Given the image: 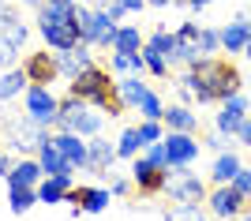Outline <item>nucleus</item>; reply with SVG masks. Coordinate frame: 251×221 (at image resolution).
Instances as JSON below:
<instances>
[{
    "label": "nucleus",
    "instance_id": "obj_1",
    "mask_svg": "<svg viewBox=\"0 0 251 221\" xmlns=\"http://www.w3.org/2000/svg\"><path fill=\"white\" fill-rule=\"evenodd\" d=\"M191 94L195 105H221L225 98L240 94L244 90V75L232 60H221V56H202L180 75V83Z\"/></svg>",
    "mask_w": 251,
    "mask_h": 221
},
{
    "label": "nucleus",
    "instance_id": "obj_2",
    "mask_svg": "<svg viewBox=\"0 0 251 221\" xmlns=\"http://www.w3.org/2000/svg\"><path fill=\"white\" fill-rule=\"evenodd\" d=\"M68 90L79 94L86 105L101 109L109 120H116L120 113H127L124 101H120V94H116V75L109 72V68H101V64H90L86 72H79L72 83H68Z\"/></svg>",
    "mask_w": 251,
    "mask_h": 221
},
{
    "label": "nucleus",
    "instance_id": "obj_3",
    "mask_svg": "<svg viewBox=\"0 0 251 221\" xmlns=\"http://www.w3.org/2000/svg\"><path fill=\"white\" fill-rule=\"evenodd\" d=\"M49 135H52V127L38 124L30 116H11L8 124H4V143H8V150H19L23 158H34L38 147H42Z\"/></svg>",
    "mask_w": 251,
    "mask_h": 221
},
{
    "label": "nucleus",
    "instance_id": "obj_4",
    "mask_svg": "<svg viewBox=\"0 0 251 221\" xmlns=\"http://www.w3.org/2000/svg\"><path fill=\"white\" fill-rule=\"evenodd\" d=\"M38 34H42L45 49H52V53H68V49H75L83 42V30H79L75 15L72 19H42L38 15Z\"/></svg>",
    "mask_w": 251,
    "mask_h": 221
},
{
    "label": "nucleus",
    "instance_id": "obj_5",
    "mask_svg": "<svg viewBox=\"0 0 251 221\" xmlns=\"http://www.w3.org/2000/svg\"><path fill=\"white\" fill-rule=\"evenodd\" d=\"M165 154H169V169H188L199 161L202 154V139L191 131H165Z\"/></svg>",
    "mask_w": 251,
    "mask_h": 221
},
{
    "label": "nucleus",
    "instance_id": "obj_6",
    "mask_svg": "<svg viewBox=\"0 0 251 221\" xmlns=\"http://www.w3.org/2000/svg\"><path fill=\"white\" fill-rule=\"evenodd\" d=\"M23 109H26L30 120L52 127V124H56V113H60V98L52 94L49 86H26V94H23Z\"/></svg>",
    "mask_w": 251,
    "mask_h": 221
},
{
    "label": "nucleus",
    "instance_id": "obj_7",
    "mask_svg": "<svg viewBox=\"0 0 251 221\" xmlns=\"http://www.w3.org/2000/svg\"><path fill=\"white\" fill-rule=\"evenodd\" d=\"M206 210L221 221H236L248 210V199L236 191V184H214V191L206 195Z\"/></svg>",
    "mask_w": 251,
    "mask_h": 221
},
{
    "label": "nucleus",
    "instance_id": "obj_8",
    "mask_svg": "<svg viewBox=\"0 0 251 221\" xmlns=\"http://www.w3.org/2000/svg\"><path fill=\"white\" fill-rule=\"evenodd\" d=\"M165 195L173 202H202L210 195V188H206V180L199 176V172H169V188H165Z\"/></svg>",
    "mask_w": 251,
    "mask_h": 221
},
{
    "label": "nucleus",
    "instance_id": "obj_9",
    "mask_svg": "<svg viewBox=\"0 0 251 221\" xmlns=\"http://www.w3.org/2000/svg\"><path fill=\"white\" fill-rule=\"evenodd\" d=\"M131 184L139 188V195H165V188H169V169L150 165V161L139 154V158H131Z\"/></svg>",
    "mask_w": 251,
    "mask_h": 221
},
{
    "label": "nucleus",
    "instance_id": "obj_10",
    "mask_svg": "<svg viewBox=\"0 0 251 221\" xmlns=\"http://www.w3.org/2000/svg\"><path fill=\"white\" fill-rule=\"evenodd\" d=\"M248 109H251V98L244 94V90H240V94H232V98H225V101H221V113L214 116V127H218L221 135L236 139V131H240Z\"/></svg>",
    "mask_w": 251,
    "mask_h": 221
},
{
    "label": "nucleus",
    "instance_id": "obj_11",
    "mask_svg": "<svg viewBox=\"0 0 251 221\" xmlns=\"http://www.w3.org/2000/svg\"><path fill=\"white\" fill-rule=\"evenodd\" d=\"M116 30H120V23L109 15V8H94V15H90V23L83 26V42L86 45H101V49H113V38Z\"/></svg>",
    "mask_w": 251,
    "mask_h": 221
},
{
    "label": "nucleus",
    "instance_id": "obj_12",
    "mask_svg": "<svg viewBox=\"0 0 251 221\" xmlns=\"http://www.w3.org/2000/svg\"><path fill=\"white\" fill-rule=\"evenodd\" d=\"M109 199H113V191L109 188H90V184H79V188H68V199L64 202H72L75 214H101L105 206H109Z\"/></svg>",
    "mask_w": 251,
    "mask_h": 221
},
{
    "label": "nucleus",
    "instance_id": "obj_13",
    "mask_svg": "<svg viewBox=\"0 0 251 221\" xmlns=\"http://www.w3.org/2000/svg\"><path fill=\"white\" fill-rule=\"evenodd\" d=\"M23 72H26V79H30V86H49L60 79V72H56V53H26L19 64Z\"/></svg>",
    "mask_w": 251,
    "mask_h": 221
},
{
    "label": "nucleus",
    "instance_id": "obj_14",
    "mask_svg": "<svg viewBox=\"0 0 251 221\" xmlns=\"http://www.w3.org/2000/svg\"><path fill=\"white\" fill-rule=\"evenodd\" d=\"M52 139H56L60 154L72 161L75 172H79V169H86V161H90V139H83L79 131H52Z\"/></svg>",
    "mask_w": 251,
    "mask_h": 221
},
{
    "label": "nucleus",
    "instance_id": "obj_15",
    "mask_svg": "<svg viewBox=\"0 0 251 221\" xmlns=\"http://www.w3.org/2000/svg\"><path fill=\"white\" fill-rule=\"evenodd\" d=\"M94 45H86V42H79L75 49H68V53H56V72H60V79H68L72 83L79 72H86L90 64H94V53H90Z\"/></svg>",
    "mask_w": 251,
    "mask_h": 221
},
{
    "label": "nucleus",
    "instance_id": "obj_16",
    "mask_svg": "<svg viewBox=\"0 0 251 221\" xmlns=\"http://www.w3.org/2000/svg\"><path fill=\"white\" fill-rule=\"evenodd\" d=\"M120 161V154H116V143H109V139L94 135L90 139V161H86V172H98V176H113V165Z\"/></svg>",
    "mask_w": 251,
    "mask_h": 221
},
{
    "label": "nucleus",
    "instance_id": "obj_17",
    "mask_svg": "<svg viewBox=\"0 0 251 221\" xmlns=\"http://www.w3.org/2000/svg\"><path fill=\"white\" fill-rule=\"evenodd\" d=\"M251 42V23H248V15H236L232 23H225L221 26V53H244V45Z\"/></svg>",
    "mask_w": 251,
    "mask_h": 221
},
{
    "label": "nucleus",
    "instance_id": "obj_18",
    "mask_svg": "<svg viewBox=\"0 0 251 221\" xmlns=\"http://www.w3.org/2000/svg\"><path fill=\"white\" fill-rule=\"evenodd\" d=\"M34 158H38V165L45 169V176H64V172H75L72 161L60 154V147H56V139H52V135L38 147V154H34Z\"/></svg>",
    "mask_w": 251,
    "mask_h": 221
},
{
    "label": "nucleus",
    "instance_id": "obj_19",
    "mask_svg": "<svg viewBox=\"0 0 251 221\" xmlns=\"http://www.w3.org/2000/svg\"><path fill=\"white\" fill-rule=\"evenodd\" d=\"M45 176V169L38 165V158H19L8 172V188H38Z\"/></svg>",
    "mask_w": 251,
    "mask_h": 221
},
{
    "label": "nucleus",
    "instance_id": "obj_20",
    "mask_svg": "<svg viewBox=\"0 0 251 221\" xmlns=\"http://www.w3.org/2000/svg\"><path fill=\"white\" fill-rule=\"evenodd\" d=\"M161 124H165V131H191V135H199V113H191V105H165Z\"/></svg>",
    "mask_w": 251,
    "mask_h": 221
},
{
    "label": "nucleus",
    "instance_id": "obj_21",
    "mask_svg": "<svg viewBox=\"0 0 251 221\" xmlns=\"http://www.w3.org/2000/svg\"><path fill=\"white\" fill-rule=\"evenodd\" d=\"M72 184H75V172H64V176H42V184H38V202H45V206L64 202Z\"/></svg>",
    "mask_w": 251,
    "mask_h": 221
},
{
    "label": "nucleus",
    "instance_id": "obj_22",
    "mask_svg": "<svg viewBox=\"0 0 251 221\" xmlns=\"http://www.w3.org/2000/svg\"><path fill=\"white\" fill-rule=\"evenodd\" d=\"M86 109H90V105H86L83 98L68 90V94L60 98V113H56V124H52V131H75V120H79Z\"/></svg>",
    "mask_w": 251,
    "mask_h": 221
},
{
    "label": "nucleus",
    "instance_id": "obj_23",
    "mask_svg": "<svg viewBox=\"0 0 251 221\" xmlns=\"http://www.w3.org/2000/svg\"><path fill=\"white\" fill-rule=\"evenodd\" d=\"M244 169V161H240V154L236 150H221L218 158H214V169H210V184H232L236 180V172Z\"/></svg>",
    "mask_w": 251,
    "mask_h": 221
},
{
    "label": "nucleus",
    "instance_id": "obj_24",
    "mask_svg": "<svg viewBox=\"0 0 251 221\" xmlns=\"http://www.w3.org/2000/svg\"><path fill=\"white\" fill-rule=\"evenodd\" d=\"M116 94H120L124 109H139V101L150 94V86L143 83V75H120L116 79Z\"/></svg>",
    "mask_w": 251,
    "mask_h": 221
},
{
    "label": "nucleus",
    "instance_id": "obj_25",
    "mask_svg": "<svg viewBox=\"0 0 251 221\" xmlns=\"http://www.w3.org/2000/svg\"><path fill=\"white\" fill-rule=\"evenodd\" d=\"M143 45H147L143 30H139L135 23H124L113 38V53H143Z\"/></svg>",
    "mask_w": 251,
    "mask_h": 221
},
{
    "label": "nucleus",
    "instance_id": "obj_26",
    "mask_svg": "<svg viewBox=\"0 0 251 221\" xmlns=\"http://www.w3.org/2000/svg\"><path fill=\"white\" fill-rule=\"evenodd\" d=\"M26 86H30L26 72L23 68H8V72L0 75V101H15L19 94H26Z\"/></svg>",
    "mask_w": 251,
    "mask_h": 221
},
{
    "label": "nucleus",
    "instance_id": "obj_27",
    "mask_svg": "<svg viewBox=\"0 0 251 221\" xmlns=\"http://www.w3.org/2000/svg\"><path fill=\"white\" fill-rule=\"evenodd\" d=\"M109 72L120 79V75H147V60L143 53H113L109 56Z\"/></svg>",
    "mask_w": 251,
    "mask_h": 221
},
{
    "label": "nucleus",
    "instance_id": "obj_28",
    "mask_svg": "<svg viewBox=\"0 0 251 221\" xmlns=\"http://www.w3.org/2000/svg\"><path fill=\"white\" fill-rule=\"evenodd\" d=\"M0 38H4V42H8L11 49H23V45L30 42V26H26V23L19 19V11H15V15H11L8 23H0Z\"/></svg>",
    "mask_w": 251,
    "mask_h": 221
},
{
    "label": "nucleus",
    "instance_id": "obj_29",
    "mask_svg": "<svg viewBox=\"0 0 251 221\" xmlns=\"http://www.w3.org/2000/svg\"><path fill=\"white\" fill-rule=\"evenodd\" d=\"M147 45H154L157 53L165 56L169 68H176V30H165V26H157V30L147 38Z\"/></svg>",
    "mask_w": 251,
    "mask_h": 221
},
{
    "label": "nucleus",
    "instance_id": "obj_30",
    "mask_svg": "<svg viewBox=\"0 0 251 221\" xmlns=\"http://www.w3.org/2000/svg\"><path fill=\"white\" fill-rule=\"evenodd\" d=\"M105 120H109V116H105L101 109H94V105H90L83 116H79V120H75V131H79L83 139H94V135H101Z\"/></svg>",
    "mask_w": 251,
    "mask_h": 221
},
{
    "label": "nucleus",
    "instance_id": "obj_31",
    "mask_svg": "<svg viewBox=\"0 0 251 221\" xmlns=\"http://www.w3.org/2000/svg\"><path fill=\"white\" fill-rule=\"evenodd\" d=\"M165 221H206V210L199 202H173L165 210Z\"/></svg>",
    "mask_w": 251,
    "mask_h": 221
},
{
    "label": "nucleus",
    "instance_id": "obj_32",
    "mask_svg": "<svg viewBox=\"0 0 251 221\" xmlns=\"http://www.w3.org/2000/svg\"><path fill=\"white\" fill-rule=\"evenodd\" d=\"M139 150H143V139H139V127H124L120 131V139H116V154L124 161L139 158Z\"/></svg>",
    "mask_w": 251,
    "mask_h": 221
},
{
    "label": "nucleus",
    "instance_id": "obj_33",
    "mask_svg": "<svg viewBox=\"0 0 251 221\" xmlns=\"http://www.w3.org/2000/svg\"><path fill=\"white\" fill-rule=\"evenodd\" d=\"M38 202V188H8V206L11 214H26Z\"/></svg>",
    "mask_w": 251,
    "mask_h": 221
},
{
    "label": "nucleus",
    "instance_id": "obj_34",
    "mask_svg": "<svg viewBox=\"0 0 251 221\" xmlns=\"http://www.w3.org/2000/svg\"><path fill=\"white\" fill-rule=\"evenodd\" d=\"M143 60H147V75H154V79H169V60L157 53L154 45H143Z\"/></svg>",
    "mask_w": 251,
    "mask_h": 221
},
{
    "label": "nucleus",
    "instance_id": "obj_35",
    "mask_svg": "<svg viewBox=\"0 0 251 221\" xmlns=\"http://www.w3.org/2000/svg\"><path fill=\"white\" fill-rule=\"evenodd\" d=\"M139 139H143V150L150 147V143H161V139H165V124H161V120H139Z\"/></svg>",
    "mask_w": 251,
    "mask_h": 221
},
{
    "label": "nucleus",
    "instance_id": "obj_36",
    "mask_svg": "<svg viewBox=\"0 0 251 221\" xmlns=\"http://www.w3.org/2000/svg\"><path fill=\"white\" fill-rule=\"evenodd\" d=\"M161 113H165V101H161V94L150 90V94L139 101V116H143V120H161Z\"/></svg>",
    "mask_w": 251,
    "mask_h": 221
},
{
    "label": "nucleus",
    "instance_id": "obj_37",
    "mask_svg": "<svg viewBox=\"0 0 251 221\" xmlns=\"http://www.w3.org/2000/svg\"><path fill=\"white\" fill-rule=\"evenodd\" d=\"M199 53H202V56L221 53V30H214V26H202V30H199Z\"/></svg>",
    "mask_w": 251,
    "mask_h": 221
},
{
    "label": "nucleus",
    "instance_id": "obj_38",
    "mask_svg": "<svg viewBox=\"0 0 251 221\" xmlns=\"http://www.w3.org/2000/svg\"><path fill=\"white\" fill-rule=\"evenodd\" d=\"M105 8H109V15H113L116 23H120L124 15H131V11H143V8H147V0H109Z\"/></svg>",
    "mask_w": 251,
    "mask_h": 221
},
{
    "label": "nucleus",
    "instance_id": "obj_39",
    "mask_svg": "<svg viewBox=\"0 0 251 221\" xmlns=\"http://www.w3.org/2000/svg\"><path fill=\"white\" fill-rule=\"evenodd\" d=\"M199 30H202V23H195V19L180 23V30H176V42H180V45H199Z\"/></svg>",
    "mask_w": 251,
    "mask_h": 221
},
{
    "label": "nucleus",
    "instance_id": "obj_40",
    "mask_svg": "<svg viewBox=\"0 0 251 221\" xmlns=\"http://www.w3.org/2000/svg\"><path fill=\"white\" fill-rule=\"evenodd\" d=\"M143 158H147L150 165H157V169H169V154H165V143H150V147L143 150Z\"/></svg>",
    "mask_w": 251,
    "mask_h": 221
},
{
    "label": "nucleus",
    "instance_id": "obj_41",
    "mask_svg": "<svg viewBox=\"0 0 251 221\" xmlns=\"http://www.w3.org/2000/svg\"><path fill=\"white\" fill-rule=\"evenodd\" d=\"M202 147H206V150H214V154H221V150H229V135H221L218 127H214V131H210V135L202 139Z\"/></svg>",
    "mask_w": 251,
    "mask_h": 221
},
{
    "label": "nucleus",
    "instance_id": "obj_42",
    "mask_svg": "<svg viewBox=\"0 0 251 221\" xmlns=\"http://www.w3.org/2000/svg\"><path fill=\"white\" fill-rule=\"evenodd\" d=\"M232 184H236V191L251 202V165H244L240 172H236V180H232Z\"/></svg>",
    "mask_w": 251,
    "mask_h": 221
},
{
    "label": "nucleus",
    "instance_id": "obj_43",
    "mask_svg": "<svg viewBox=\"0 0 251 221\" xmlns=\"http://www.w3.org/2000/svg\"><path fill=\"white\" fill-rule=\"evenodd\" d=\"M15 60H19V49H11V45L0 38V68L8 72V68H15Z\"/></svg>",
    "mask_w": 251,
    "mask_h": 221
},
{
    "label": "nucleus",
    "instance_id": "obj_44",
    "mask_svg": "<svg viewBox=\"0 0 251 221\" xmlns=\"http://www.w3.org/2000/svg\"><path fill=\"white\" fill-rule=\"evenodd\" d=\"M135 188V184H131V180H124V176H109V191H113L116 199H124L127 191Z\"/></svg>",
    "mask_w": 251,
    "mask_h": 221
},
{
    "label": "nucleus",
    "instance_id": "obj_45",
    "mask_svg": "<svg viewBox=\"0 0 251 221\" xmlns=\"http://www.w3.org/2000/svg\"><path fill=\"white\" fill-rule=\"evenodd\" d=\"M236 143H240V147H248V150H251V113L244 116V124H240V131H236Z\"/></svg>",
    "mask_w": 251,
    "mask_h": 221
},
{
    "label": "nucleus",
    "instance_id": "obj_46",
    "mask_svg": "<svg viewBox=\"0 0 251 221\" xmlns=\"http://www.w3.org/2000/svg\"><path fill=\"white\" fill-rule=\"evenodd\" d=\"M11 165H15V161H11V154H8V150H0V176H4V180H8Z\"/></svg>",
    "mask_w": 251,
    "mask_h": 221
},
{
    "label": "nucleus",
    "instance_id": "obj_47",
    "mask_svg": "<svg viewBox=\"0 0 251 221\" xmlns=\"http://www.w3.org/2000/svg\"><path fill=\"white\" fill-rule=\"evenodd\" d=\"M150 8H173V4H184V8H188V0H147Z\"/></svg>",
    "mask_w": 251,
    "mask_h": 221
},
{
    "label": "nucleus",
    "instance_id": "obj_48",
    "mask_svg": "<svg viewBox=\"0 0 251 221\" xmlns=\"http://www.w3.org/2000/svg\"><path fill=\"white\" fill-rule=\"evenodd\" d=\"M11 15H15V8H11L8 0H0V23H8V19H11Z\"/></svg>",
    "mask_w": 251,
    "mask_h": 221
},
{
    "label": "nucleus",
    "instance_id": "obj_49",
    "mask_svg": "<svg viewBox=\"0 0 251 221\" xmlns=\"http://www.w3.org/2000/svg\"><path fill=\"white\" fill-rule=\"evenodd\" d=\"M206 4H214V0H188V8H191V11H202Z\"/></svg>",
    "mask_w": 251,
    "mask_h": 221
},
{
    "label": "nucleus",
    "instance_id": "obj_50",
    "mask_svg": "<svg viewBox=\"0 0 251 221\" xmlns=\"http://www.w3.org/2000/svg\"><path fill=\"white\" fill-rule=\"evenodd\" d=\"M236 221H251V210H244V214H240V218H236Z\"/></svg>",
    "mask_w": 251,
    "mask_h": 221
},
{
    "label": "nucleus",
    "instance_id": "obj_51",
    "mask_svg": "<svg viewBox=\"0 0 251 221\" xmlns=\"http://www.w3.org/2000/svg\"><path fill=\"white\" fill-rule=\"evenodd\" d=\"M19 4H30V8H38V4H42V0H19Z\"/></svg>",
    "mask_w": 251,
    "mask_h": 221
},
{
    "label": "nucleus",
    "instance_id": "obj_52",
    "mask_svg": "<svg viewBox=\"0 0 251 221\" xmlns=\"http://www.w3.org/2000/svg\"><path fill=\"white\" fill-rule=\"evenodd\" d=\"M244 56H248V60H251V42H248V45H244Z\"/></svg>",
    "mask_w": 251,
    "mask_h": 221
},
{
    "label": "nucleus",
    "instance_id": "obj_53",
    "mask_svg": "<svg viewBox=\"0 0 251 221\" xmlns=\"http://www.w3.org/2000/svg\"><path fill=\"white\" fill-rule=\"evenodd\" d=\"M244 15H248V23H251V8H248V11H244Z\"/></svg>",
    "mask_w": 251,
    "mask_h": 221
}]
</instances>
